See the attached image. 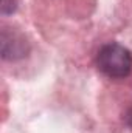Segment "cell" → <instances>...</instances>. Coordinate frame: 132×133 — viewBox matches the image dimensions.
<instances>
[{
  "label": "cell",
  "mask_w": 132,
  "mask_h": 133,
  "mask_svg": "<svg viewBox=\"0 0 132 133\" xmlns=\"http://www.w3.org/2000/svg\"><path fill=\"white\" fill-rule=\"evenodd\" d=\"M98 68L109 77H126L132 70V56L129 50L118 43H107L98 53Z\"/></svg>",
  "instance_id": "6da1fadb"
}]
</instances>
